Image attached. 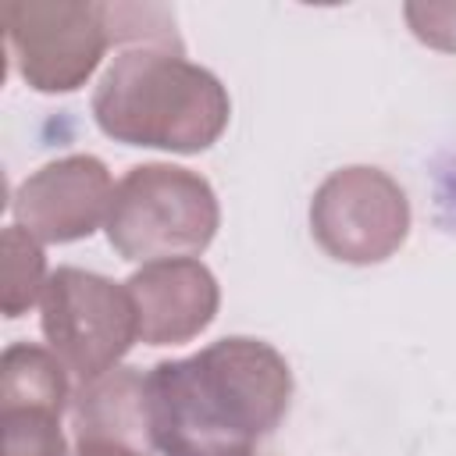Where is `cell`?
<instances>
[{
	"instance_id": "7",
	"label": "cell",
	"mask_w": 456,
	"mask_h": 456,
	"mask_svg": "<svg viewBox=\"0 0 456 456\" xmlns=\"http://www.w3.org/2000/svg\"><path fill=\"white\" fill-rule=\"evenodd\" d=\"M114 178L93 153H68L32 171L14 192V224L39 242H78L107 224Z\"/></svg>"
},
{
	"instance_id": "3",
	"label": "cell",
	"mask_w": 456,
	"mask_h": 456,
	"mask_svg": "<svg viewBox=\"0 0 456 456\" xmlns=\"http://www.w3.org/2000/svg\"><path fill=\"white\" fill-rule=\"evenodd\" d=\"M221 228L214 185L178 164H135L114 185L107 214V242L135 264L200 256Z\"/></svg>"
},
{
	"instance_id": "2",
	"label": "cell",
	"mask_w": 456,
	"mask_h": 456,
	"mask_svg": "<svg viewBox=\"0 0 456 456\" xmlns=\"http://www.w3.org/2000/svg\"><path fill=\"white\" fill-rule=\"evenodd\" d=\"M93 93L96 128L125 146L203 153L232 118L224 82L182 53L175 28H135Z\"/></svg>"
},
{
	"instance_id": "4",
	"label": "cell",
	"mask_w": 456,
	"mask_h": 456,
	"mask_svg": "<svg viewBox=\"0 0 456 456\" xmlns=\"http://www.w3.org/2000/svg\"><path fill=\"white\" fill-rule=\"evenodd\" d=\"M39 324L46 346L78 381H96L121 367L139 342V317L128 285L82 267L50 271L39 299Z\"/></svg>"
},
{
	"instance_id": "8",
	"label": "cell",
	"mask_w": 456,
	"mask_h": 456,
	"mask_svg": "<svg viewBox=\"0 0 456 456\" xmlns=\"http://www.w3.org/2000/svg\"><path fill=\"white\" fill-rule=\"evenodd\" d=\"M125 285L135 303L139 342L146 346H178L196 338L214 324L221 306V285L196 256L142 264Z\"/></svg>"
},
{
	"instance_id": "10",
	"label": "cell",
	"mask_w": 456,
	"mask_h": 456,
	"mask_svg": "<svg viewBox=\"0 0 456 456\" xmlns=\"http://www.w3.org/2000/svg\"><path fill=\"white\" fill-rule=\"evenodd\" d=\"M4 289H0V310L4 317H21L28 306H36L46 292L50 271L43 256V242L32 239L25 228L7 224L4 228Z\"/></svg>"
},
{
	"instance_id": "12",
	"label": "cell",
	"mask_w": 456,
	"mask_h": 456,
	"mask_svg": "<svg viewBox=\"0 0 456 456\" xmlns=\"http://www.w3.org/2000/svg\"><path fill=\"white\" fill-rule=\"evenodd\" d=\"M406 21L420 43H428L435 50H456V7L406 4Z\"/></svg>"
},
{
	"instance_id": "6",
	"label": "cell",
	"mask_w": 456,
	"mask_h": 456,
	"mask_svg": "<svg viewBox=\"0 0 456 456\" xmlns=\"http://www.w3.org/2000/svg\"><path fill=\"white\" fill-rule=\"evenodd\" d=\"M410 224L406 189L370 164L331 171L310 200V235L338 264H385L406 242Z\"/></svg>"
},
{
	"instance_id": "11",
	"label": "cell",
	"mask_w": 456,
	"mask_h": 456,
	"mask_svg": "<svg viewBox=\"0 0 456 456\" xmlns=\"http://www.w3.org/2000/svg\"><path fill=\"white\" fill-rule=\"evenodd\" d=\"M61 417L50 406H0V456H71Z\"/></svg>"
},
{
	"instance_id": "9",
	"label": "cell",
	"mask_w": 456,
	"mask_h": 456,
	"mask_svg": "<svg viewBox=\"0 0 456 456\" xmlns=\"http://www.w3.org/2000/svg\"><path fill=\"white\" fill-rule=\"evenodd\" d=\"M68 367L57 360L50 346L11 342L0 356V406H71Z\"/></svg>"
},
{
	"instance_id": "5",
	"label": "cell",
	"mask_w": 456,
	"mask_h": 456,
	"mask_svg": "<svg viewBox=\"0 0 456 456\" xmlns=\"http://www.w3.org/2000/svg\"><path fill=\"white\" fill-rule=\"evenodd\" d=\"M0 21L11 61L36 93H75L114 43L110 4L93 0H7Z\"/></svg>"
},
{
	"instance_id": "1",
	"label": "cell",
	"mask_w": 456,
	"mask_h": 456,
	"mask_svg": "<svg viewBox=\"0 0 456 456\" xmlns=\"http://www.w3.org/2000/svg\"><path fill=\"white\" fill-rule=\"evenodd\" d=\"M153 456H256L292 399L289 360L264 338L228 335L146 370Z\"/></svg>"
},
{
	"instance_id": "13",
	"label": "cell",
	"mask_w": 456,
	"mask_h": 456,
	"mask_svg": "<svg viewBox=\"0 0 456 456\" xmlns=\"http://www.w3.org/2000/svg\"><path fill=\"white\" fill-rule=\"evenodd\" d=\"M71 456H153V452L142 449V445H135V442L100 438V435H82V438H75Z\"/></svg>"
}]
</instances>
